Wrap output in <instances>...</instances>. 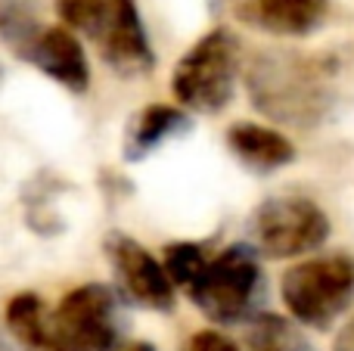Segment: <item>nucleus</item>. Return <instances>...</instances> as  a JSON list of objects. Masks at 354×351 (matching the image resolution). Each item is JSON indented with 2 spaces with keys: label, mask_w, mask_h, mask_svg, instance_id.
Segmentation results:
<instances>
[{
  "label": "nucleus",
  "mask_w": 354,
  "mask_h": 351,
  "mask_svg": "<svg viewBox=\"0 0 354 351\" xmlns=\"http://www.w3.org/2000/svg\"><path fill=\"white\" fill-rule=\"evenodd\" d=\"M208 258H212V255L205 252L202 243H171V246H165V261H162V267H165L168 280H171L174 286L189 290V283L202 274Z\"/></svg>",
  "instance_id": "2eb2a0df"
},
{
  "label": "nucleus",
  "mask_w": 354,
  "mask_h": 351,
  "mask_svg": "<svg viewBox=\"0 0 354 351\" xmlns=\"http://www.w3.org/2000/svg\"><path fill=\"white\" fill-rule=\"evenodd\" d=\"M106 255H109L115 277L122 283V290L128 292V298H134L137 305L149 311H174V283L168 280L162 261L153 252L140 246L137 240L124 234H112L106 240Z\"/></svg>",
  "instance_id": "1a4fd4ad"
},
{
  "label": "nucleus",
  "mask_w": 354,
  "mask_h": 351,
  "mask_svg": "<svg viewBox=\"0 0 354 351\" xmlns=\"http://www.w3.org/2000/svg\"><path fill=\"white\" fill-rule=\"evenodd\" d=\"M122 351H156L153 342H131V345H124Z\"/></svg>",
  "instance_id": "a211bd4d"
},
{
  "label": "nucleus",
  "mask_w": 354,
  "mask_h": 351,
  "mask_svg": "<svg viewBox=\"0 0 354 351\" xmlns=\"http://www.w3.org/2000/svg\"><path fill=\"white\" fill-rule=\"evenodd\" d=\"M50 327L62 351H115L124 333L122 298L106 283H84L59 302Z\"/></svg>",
  "instance_id": "39448f33"
},
{
  "label": "nucleus",
  "mask_w": 354,
  "mask_h": 351,
  "mask_svg": "<svg viewBox=\"0 0 354 351\" xmlns=\"http://www.w3.org/2000/svg\"><path fill=\"white\" fill-rule=\"evenodd\" d=\"M0 351H16V348H12V345H10V342H6V339H3V336H0Z\"/></svg>",
  "instance_id": "6ab92c4d"
},
{
  "label": "nucleus",
  "mask_w": 354,
  "mask_h": 351,
  "mask_svg": "<svg viewBox=\"0 0 354 351\" xmlns=\"http://www.w3.org/2000/svg\"><path fill=\"white\" fill-rule=\"evenodd\" d=\"M56 10L68 31H81L97 44L112 72L122 78L153 72L156 56L137 0H56Z\"/></svg>",
  "instance_id": "f257e3e1"
},
{
  "label": "nucleus",
  "mask_w": 354,
  "mask_h": 351,
  "mask_svg": "<svg viewBox=\"0 0 354 351\" xmlns=\"http://www.w3.org/2000/svg\"><path fill=\"white\" fill-rule=\"evenodd\" d=\"M227 146L245 168L258 174H270L295 162V146L283 131L258 122H236L227 128Z\"/></svg>",
  "instance_id": "9b49d317"
},
{
  "label": "nucleus",
  "mask_w": 354,
  "mask_h": 351,
  "mask_svg": "<svg viewBox=\"0 0 354 351\" xmlns=\"http://www.w3.org/2000/svg\"><path fill=\"white\" fill-rule=\"evenodd\" d=\"M249 93L255 109L268 112L277 122L289 124H314L326 106V93L311 68L299 62H274L261 59L249 68Z\"/></svg>",
  "instance_id": "0eeeda50"
},
{
  "label": "nucleus",
  "mask_w": 354,
  "mask_h": 351,
  "mask_svg": "<svg viewBox=\"0 0 354 351\" xmlns=\"http://www.w3.org/2000/svg\"><path fill=\"white\" fill-rule=\"evenodd\" d=\"M249 351H317L299 323L280 314H255L245 330Z\"/></svg>",
  "instance_id": "4468645a"
},
{
  "label": "nucleus",
  "mask_w": 354,
  "mask_h": 351,
  "mask_svg": "<svg viewBox=\"0 0 354 351\" xmlns=\"http://www.w3.org/2000/svg\"><path fill=\"white\" fill-rule=\"evenodd\" d=\"M187 351H239L227 336L214 333V330H202L187 342Z\"/></svg>",
  "instance_id": "dca6fc26"
},
{
  "label": "nucleus",
  "mask_w": 354,
  "mask_h": 351,
  "mask_svg": "<svg viewBox=\"0 0 354 351\" xmlns=\"http://www.w3.org/2000/svg\"><path fill=\"white\" fill-rule=\"evenodd\" d=\"M3 41L10 44L12 53L22 56L25 62H31L37 72L53 78L66 91L84 93L91 87V62H87V53L81 47V41L75 37V31H68L66 25L41 28L31 16H25L6 28Z\"/></svg>",
  "instance_id": "6e6552de"
},
{
  "label": "nucleus",
  "mask_w": 354,
  "mask_h": 351,
  "mask_svg": "<svg viewBox=\"0 0 354 351\" xmlns=\"http://www.w3.org/2000/svg\"><path fill=\"white\" fill-rule=\"evenodd\" d=\"M239 72V44L227 28L202 35L187 53L177 59L171 72L174 99L189 112L214 115L233 97Z\"/></svg>",
  "instance_id": "7ed1b4c3"
},
{
  "label": "nucleus",
  "mask_w": 354,
  "mask_h": 351,
  "mask_svg": "<svg viewBox=\"0 0 354 351\" xmlns=\"http://www.w3.org/2000/svg\"><path fill=\"white\" fill-rule=\"evenodd\" d=\"M187 296L212 323L230 327L255 317L264 296V274L252 246H227L205 261L202 274L189 283Z\"/></svg>",
  "instance_id": "f03ea898"
},
{
  "label": "nucleus",
  "mask_w": 354,
  "mask_h": 351,
  "mask_svg": "<svg viewBox=\"0 0 354 351\" xmlns=\"http://www.w3.org/2000/svg\"><path fill=\"white\" fill-rule=\"evenodd\" d=\"M333 351H354V317L339 330L336 342H333Z\"/></svg>",
  "instance_id": "f3484780"
},
{
  "label": "nucleus",
  "mask_w": 354,
  "mask_h": 351,
  "mask_svg": "<svg viewBox=\"0 0 354 351\" xmlns=\"http://www.w3.org/2000/svg\"><path fill=\"white\" fill-rule=\"evenodd\" d=\"M283 305L299 323L326 330L354 302V258L342 252L317 255L283 274Z\"/></svg>",
  "instance_id": "20e7f679"
},
{
  "label": "nucleus",
  "mask_w": 354,
  "mask_h": 351,
  "mask_svg": "<svg viewBox=\"0 0 354 351\" xmlns=\"http://www.w3.org/2000/svg\"><path fill=\"white\" fill-rule=\"evenodd\" d=\"M189 128V118L183 109L177 106H165V103H153L147 109H140L124 128V159L128 162H140L147 155H153L156 149L165 140L183 134Z\"/></svg>",
  "instance_id": "f8f14e48"
},
{
  "label": "nucleus",
  "mask_w": 354,
  "mask_h": 351,
  "mask_svg": "<svg viewBox=\"0 0 354 351\" xmlns=\"http://www.w3.org/2000/svg\"><path fill=\"white\" fill-rule=\"evenodd\" d=\"M326 0H239L236 16L252 28L280 37H305L326 19Z\"/></svg>",
  "instance_id": "9d476101"
},
{
  "label": "nucleus",
  "mask_w": 354,
  "mask_h": 351,
  "mask_svg": "<svg viewBox=\"0 0 354 351\" xmlns=\"http://www.w3.org/2000/svg\"><path fill=\"white\" fill-rule=\"evenodd\" d=\"M6 327L25 351H62L56 345L50 314L44 311V302L35 292L12 296V302L6 305Z\"/></svg>",
  "instance_id": "ddd939ff"
},
{
  "label": "nucleus",
  "mask_w": 354,
  "mask_h": 351,
  "mask_svg": "<svg viewBox=\"0 0 354 351\" xmlns=\"http://www.w3.org/2000/svg\"><path fill=\"white\" fill-rule=\"evenodd\" d=\"M255 252L268 258H299L330 236V218L308 196H270L249 218Z\"/></svg>",
  "instance_id": "423d86ee"
}]
</instances>
